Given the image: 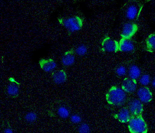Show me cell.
<instances>
[{
    "label": "cell",
    "mask_w": 155,
    "mask_h": 133,
    "mask_svg": "<svg viewBox=\"0 0 155 133\" xmlns=\"http://www.w3.org/2000/svg\"><path fill=\"white\" fill-rule=\"evenodd\" d=\"M107 103L115 106H121L127 101L126 92L120 87L114 86L112 87L106 95Z\"/></svg>",
    "instance_id": "1"
},
{
    "label": "cell",
    "mask_w": 155,
    "mask_h": 133,
    "mask_svg": "<svg viewBox=\"0 0 155 133\" xmlns=\"http://www.w3.org/2000/svg\"><path fill=\"white\" fill-rule=\"evenodd\" d=\"M58 20L60 24L67 29L69 34L80 30L83 27V19L79 16L60 18Z\"/></svg>",
    "instance_id": "2"
},
{
    "label": "cell",
    "mask_w": 155,
    "mask_h": 133,
    "mask_svg": "<svg viewBox=\"0 0 155 133\" xmlns=\"http://www.w3.org/2000/svg\"><path fill=\"white\" fill-rule=\"evenodd\" d=\"M143 4L137 1H130L125 5L126 17L131 20H137L143 8Z\"/></svg>",
    "instance_id": "3"
},
{
    "label": "cell",
    "mask_w": 155,
    "mask_h": 133,
    "mask_svg": "<svg viewBox=\"0 0 155 133\" xmlns=\"http://www.w3.org/2000/svg\"><path fill=\"white\" fill-rule=\"evenodd\" d=\"M128 129L131 133H147L148 128L141 115L132 116L128 122Z\"/></svg>",
    "instance_id": "4"
},
{
    "label": "cell",
    "mask_w": 155,
    "mask_h": 133,
    "mask_svg": "<svg viewBox=\"0 0 155 133\" xmlns=\"http://www.w3.org/2000/svg\"><path fill=\"white\" fill-rule=\"evenodd\" d=\"M128 109L132 116L141 115L143 111L142 102L139 99L132 98L129 102Z\"/></svg>",
    "instance_id": "5"
},
{
    "label": "cell",
    "mask_w": 155,
    "mask_h": 133,
    "mask_svg": "<svg viewBox=\"0 0 155 133\" xmlns=\"http://www.w3.org/2000/svg\"><path fill=\"white\" fill-rule=\"evenodd\" d=\"M102 50L109 52H116L119 50V43L117 41L109 37L104 38L102 42Z\"/></svg>",
    "instance_id": "6"
},
{
    "label": "cell",
    "mask_w": 155,
    "mask_h": 133,
    "mask_svg": "<svg viewBox=\"0 0 155 133\" xmlns=\"http://www.w3.org/2000/svg\"><path fill=\"white\" fill-rule=\"evenodd\" d=\"M138 30V26L136 23L128 22L124 25L120 34L123 38L131 39V38L136 34Z\"/></svg>",
    "instance_id": "7"
},
{
    "label": "cell",
    "mask_w": 155,
    "mask_h": 133,
    "mask_svg": "<svg viewBox=\"0 0 155 133\" xmlns=\"http://www.w3.org/2000/svg\"><path fill=\"white\" fill-rule=\"evenodd\" d=\"M137 96L142 103H148L152 101V93L147 87H141L137 92Z\"/></svg>",
    "instance_id": "8"
},
{
    "label": "cell",
    "mask_w": 155,
    "mask_h": 133,
    "mask_svg": "<svg viewBox=\"0 0 155 133\" xmlns=\"http://www.w3.org/2000/svg\"><path fill=\"white\" fill-rule=\"evenodd\" d=\"M137 84L136 80L130 78H126L122 82V88L125 92L132 93L136 91Z\"/></svg>",
    "instance_id": "9"
},
{
    "label": "cell",
    "mask_w": 155,
    "mask_h": 133,
    "mask_svg": "<svg viewBox=\"0 0 155 133\" xmlns=\"http://www.w3.org/2000/svg\"><path fill=\"white\" fill-rule=\"evenodd\" d=\"M39 64L44 71L48 73L53 71L57 68L56 62L51 59H41Z\"/></svg>",
    "instance_id": "10"
},
{
    "label": "cell",
    "mask_w": 155,
    "mask_h": 133,
    "mask_svg": "<svg viewBox=\"0 0 155 133\" xmlns=\"http://www.w3.org/2000/svg\"><path fill=\"white\" fill-rule=\"evenodd\" d=\"M134 42L131 39L123 38L119 42V51L129 52L134 49Z\"/></svg>",
    "instance_id": "11"
},
{
    "label": "cell",
    "mask_w": 155,
    "mask_h": 133,
    "mask_svg": "<svg viewBox=\"0 0 155 133\" xmlns=\"http://www.w3.org/2000/svg\"><path fill=\"white\" fill-rule=\"evenodd\" d=\"M20 85L13 78L9 79V82L7 87V94L9 96L16 97L19 94Z\"/></svg>",
    "instance_id": "12"
},
{
    "label": "cell",
    "mask_w": 155,
    "mask_h": 133,
    "mask_svg": "<svg viewBox=\"0 0 155 133\" xmlns=\"http://www.w3.org/2000/svg\"><path fill=\"white\" fill-rule=\"evenodd\" d=\"M132 115L127 107H123L120 109L116 115V119L123 123H128Z\"/></svg>",
    "instance_id": "13"
},
{
    "label": "cell",
    "mask_w": 155,
    "mask_h": 133,
    "mask_svg": "<svg viewBox=\"0 0 155 133\" xmlns=\"http://www.w3.org/2000/svg\"><path fill=\"white\" fill-rule=\"evenodd\" d=\"M74 50H70L64 53L62 58V63L63 65L69 66L74 64Z\"/></svg>",
    "instance_id": "14"
},
{
    "label": "cell",
    "mask_w": 155,
    "mask_h": 133,
    "mask_svg": "<svg viewBox=\"0 0 155 133\" xmlns=\"http://www.w3.org/2000/svg\"><path fill=\"white\" fill-rule=\"evenodd\" d=\"M52 78L55 84L61 85L67 80V74L64 70H58L52 74Z\"/></svg>",
    "instance_id": "15"
},
{
    "label": "cell",
    "mask_w": 155,
    "mask_h": 133,
    "mask_svg": "<svg viewBox=\"0 0 155 133\" xmlns=\"http://www.w3.org/2000/svg\"><path fill=\"white\" fill-rule=\"evenodd\" d=\"M146 50L152 52L155 50V34H150L146 40Z\"/></svg>",
    "instance_id": "16"
},
{
    "label": "cell",
    "mask_w": 155,
    "mask_h": 133,
    "mask_svg": "<svg viewBox=\"0 0 155 133\" xmlns=\"http://www.w3.org/2000/svg\"><path fill=\"white\" fill-rule=\"evenodd\" d=\"M141 71L140 68L135 65H133L130 66L129 70V75L130 78L136 80L139 78L141 76Z\"/></svg>",
    "instance_id": "17"
},
{
    "label": "cell",
    "mask_w": 155,
    "mask_h": 133,
    "mask_svg": "<svg viewBox=\"0 0 155 133\" xmlns=\"http://www.w3.org/2000/svg\"><path fill=\"white\" fill-rule=\"evenodd\" d=\"M57 113L61 118L63 119H67L70 117V110L65 106H61L57 110Z\"/></svg>",
    "instance_id": "18"
},
{
    "label": "cell",
    "mask_w": 155,
    "mask_h": 133,
    "mask_svg": "<svg viewBox=\"0 0 155 133\" xmlns=\"http://www.w3.org/2000/svg\"><path fill=\"white\" fill-rule=\"evenodd\" d=\"M37 114L34 112H29L25 115V121L28 123L34 122L37 120Z\"/></svg>",
    "instance_id": "19"
},
{
    "label": "cell",
    "mask_w": 155,
    "mask_h": 133,
    "mask_svg": "<svg viewBox=\"0 0 155 133\" xmlns=\"http://www.w3.org/2000/svg\"><path fill=\"white\" fill-rule=\"evenodd\" d=\"M74 52H76L78 55L82 56L86 55L87 52V48L84 45H81L77 47L76 50H74Z\"/></svg>",
    "instance_id": "20"
},
{
    "label": "cell",
    "mask_w": 155,
    "mask_h": 133,
    "mask_svg": "<svg viewBox=\"0 0 155 133\" xmlns=\"http://www.w3.org/2000/svg\"><path fill=\"white\" fill-rule=\"evenodd\" d=\"M79 133H91V128L90 125L87 123H83L80 125L78 128Z\"/></svg>",
    "instance_id": "21"
},
{
    "label": "cell",
    "mask_w": 155,
    "mask_h": 133,
    "mask_svg": "<svg viewBox=\"0 0 155 133\" xmlns=\"http://www.w3.org/2000/svg\"><path fill=\"white\" fill-rule=\"evenodd\" d=\"M139 81L142 85L144 86L148 85L150 82V75L147 74L143 75L140 78Z\"/></svg>",
    "instance_id": "22"
},
{
    "label": "cell",
    "mask_w": 155,
    "mask_h": 133,
    "mask_svg": "<svg viewBox=\"0 0 155 133\" xmlns=\"http://www.w3.org/2000/svg\"><path fill=\"white\" fill-rule=\"evenodd\" d=\"M70 119L71 122L74 124H79L82 121V118L80 115L78 114H73L71 115Z\"/></svg>",
    "instance_id": "23"
},
{
    "label": "cell",
    "mask_w": 155,
    "mask_h": 133,
    "mask_svg": "<svg viewBox=\"0 0 155 133\" xmlns=\"http://www.w3.org/2000/svg\"><path fill=\"white\" fill-rule=\"evenodd\" d=\"M115 72L116 74L120 76H124L126 74L127 70L124 66H120L116 68L115 69Z\"/></svg>",
    "instance_id": "24"
},
{
    "label": "cell",
    "mask_w": 155,
    "mask_h": 133,
    "mask_svg": "<svg viewBox=\"0 0 155 133\" xmlns=\"http://www.w3.org/2000/svg\"><path fill=\"white\" fill-rule=\"evenodd\" d=\"M4 133H14V131H12V129H11V128H7L4 130Z\"/></svg>",
    "instance_id": "25"
},
{
    "label": "cell",
    "mask_w": 155,
    "mask_h": 133,
    "mask_svg": "<svg viewBox=\"0 0 155 133\" xmlns=\"http://www.w3.org/2000/svg\"><path fill=\"white\" fill-rule=\"evenodd\" d=\"M152 85L155 88V77L153 78V81H152Z\"/></svg>",
    "instance_id": "26"
}]
</instances>
